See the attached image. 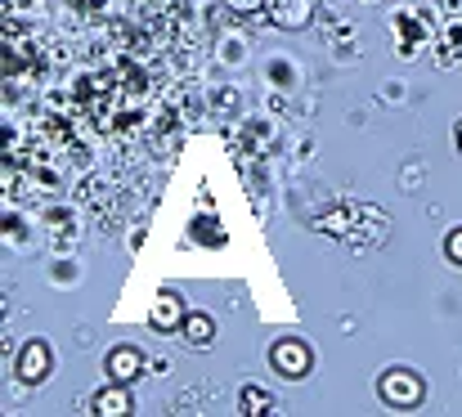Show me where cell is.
Instances as JSON below:
<instances>
[{
    "instance_id": "7a4b0ae2",
    "label": "cell",
    "mask_w": 462,
    "mask_h": 417,
    "mask_svg": "<svg viewBox=\"0 0 462 417\" xmlns=\"http://www.w3.org/2000/svg\"><path fill=\"white\" fill-rule=\"evenodd\" d=\"M382 395L395 404V409H413L422 400V382L413 373H386L382 377Z\"/></svg>"
},
{
    "instance_id": "5b68a950",
    "label": "cell",
    "mask_w": 462,
    "mask_h": 417,
    "mask_svg": "<svg viewBox=\"0 0 462 417\" xmlns=\"http://www.w3.org/2000/svg\"><path fill=\"white\" fill-rule=\"evenodd\" d=\"M149 319H153V328H162V332H166V328H184V305H180L175 296H162Z\"/></svg>"
},
{
    "instance_id": "9c48e42d",
    "label": "cell",
    "mask_w": 462,
    "mask_h": 417,
    "mask_svg": "<svg viewBox=\"0 0 462 417\" xmlns=\"http://www.w3.org/2000/svg\"><path fill=\"white\" fill-rule=\"evenodd\" d=\"M445 256H449L454 265H462V229H454V234L445 238Z\"/></svg>"
},
{
    "instance_id": "277c9868",
    "label": "cell",
    "mask_w": 462,
    "mask_h": 417,
    "mask_svg": "<svg viewBox=\"0 0 462 417\" xmlns=\"http://www.w3.org/2000/svg\"><path fill=\"white\" fill-rule=\"evenodd\" d=\"M140 368H144V355H140L135 346H117V350L108 355V377H113L117 386H131V382L140 377Z\"/></svg>"
},
{
    "instance_id": "30bf717a",
    "label": "cell",
    "mask_w": 462,
    "mask_h": 417,
    "mask_svg": "<svg viewBox=\"0 0 462 417\" xmlns=\"http://www.w3.org/2000/svg\"><path fill=\"white\" fill-rule=\"evenodd\" d=\"M458 148H462V126H458Z\"/></svg>"
},
{
    "instance_id": "ba28073f",
    "label": "cell",
    "mask_w": 462,
    "mask_h": 417,
    "mask_svg": "<svg viewBox=\"0 0 462 417\" xmlns=\"http://www.w3.org/2000/svg\"><path fill=\"white\" fill-rule=\"evenodd\" d=\"M243 413H252V417L274 413V400H270L261 386H247V391H243Z\"/></svg>"
},
{
    "instance_id": "3957f363",
    "label": "cell",
    "mask_w": 462,
    "mask_h": 417,
    "mask_svg": "<svg viewBox=\"0 0 462 417\" xmlns=\"http://www.w3.org/2000/svg\"><path fill=\"white\" fill-rule=\"evenodd\" d=\"M45 373H50V346L45 341H27L23 355H18V377L27 386H36V382H45Z\"/></svg>"
},
{
    "instance_id": "6da1fadb",
    "label": "cell",
    "mask_w": 462,
    "mask_h": 417,
    "mask_svg": "<svg viewBox=\"0 0 462 417\" xmlns=\"http://www.w3.org/2000/svg\"><path fill=\"white\" fill-rule=\"evenodd\" d=\"M270 364L283 373V377H306L310 373V346L306 341H279L270 350Z\"/></svg>"
},
{
    "instance_id": "8992f818",
    "label": "cell",
    "mask_w": 462,
    "mask_h": 417,
    "mask_svg": "<svg viewBox=\"0 0 462 417\" xmlns=\"http://www.w3.org/2000/svg\"><path fill=\"white\" fill-rule=\"evenodd\" d=\"M180 332H184V341H189V346H211V337H216V323H211L207 314H189Z\"/></svg>"
},
{
    "instance_id": "52a82bcc",
    "label": "cell",
    "mask_w": 462,
    "mask_h": 417,
    "mask_svg": "<svg viewBox=\"0 0 462 417\" xmlns=\"http://www.w3.org/2000/svg\"><path fill=\"white\" fill-rule=\"evenodd\" d=\"M131 409V400H126V391L117 386V391H104L99 400H95V413H104V417H117V413H126Z\"/></svg>"
}]
</instances>
